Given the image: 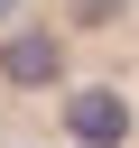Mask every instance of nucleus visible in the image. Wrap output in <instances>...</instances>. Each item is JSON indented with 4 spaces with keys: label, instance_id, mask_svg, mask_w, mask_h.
Instances as JSON below:
<instances>
[{
    "label": "nucleus",
    "instance_id": "f257e3e1",
    "mask_svg": "<svg viewBox=\"0 0 139 148\" xmlns=\"http://www.w3.org/2000/svg\"><path fill=\"white\" fill-rule=\"evenodd\" d=\"M0 148H139V0H0Z\"/></svg>",
    "mask_w": 139,
    "mask_h": 148
}]
</instances>
